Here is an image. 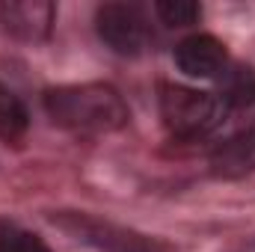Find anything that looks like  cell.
Masks as SVG:
<instances>
[{
    "instance_id": "1",
    "label": "cell",
    "mask_w": 255,
    "mask_h": 252,
    "mask_svg": "<svg viewBox=\"0 0 255 252\" xmlns=\"http://www.w3.org/2000/svg\"><path fill=\"white\" fill-rule=\"evenodd\" d=\"M48 119L71 133H113L130 119L125 98L110 83L54 86L42 98Z\"/></svg>"
},
{
    "instance_id": "2",
    "label": "cell",
    "mask_w": 255,
    "mask_h": 252,
    "mask_svg": "<svg viewBox=\"0 0 255 252\" xmlns=\"http://www.w3.org/2000/svg\"><path fill=\"white\" fill-rule=\"evenodd\" d=\"M160 116L169 133L178 139L208 136L223 125V113L217 104V95L190 89V86H160Z\"/></svg>"
},
{
    "instance_id": "3",
    "label": "cell",
    "mask_w": 255,
    "mask_h": 252,
    "mask_svg": "<svg viewBox=\"0 0 255 252\" xmlns=\"http://www.w3.org/2000/svg\"><path fill=\"white\" fill-rule=\"evenodd\" d=\"M54 223L63 232H68L74 241H80V244H86V247H92L98 252H169L172 250L160 238L139 235L133 229L98 220V217H89V214H80V211L54 214Z\"/></svg>"
},
{
    "instance_id": "4",
    "label": "cell",
    "mask_w": 255,
    "mask_h": 252,
    "mask_svg": "<svg viewBox=\"0 0 255 252\" xmlns=\"http://www.w3.org/2000/svg\"><path fill=\"white\" fill-rule=\"evenodd\" d=\"M95 27H98L101 42L113 54H122V57L142 54V48L148 42L145 18H142L139 6H133V3H104V6H98Z\"/></svg>"
},
{
    "instance_id": "5",
    "label": "cell",
    "mask_w": 255,
    "mask_h": 252,
    "mask_svg": "<svg viewBox=\"0 0 255 252\" xmlns=\"http://www.w3.org/2000/svg\"><path fill=\"white\" fill-rule=\"evenodd\" d=\"M57 6L48 0H6L0 3V27L21 42H42L51 36Z\"/></svg>"
},
{
    "instance_id": "6",
    "label": "cell",
    "mask_w": 255,
    "mask_h": 252,
    "mask_svg": "<svg viewBox=\"0 0 255 252\" xmlns=\"http://www.w3.org/2000/svg\"><path fill=\"white\" fill-rule=\"evenodd\" d=\"M175 65L187 77H220L229 65L226 45L208 33H196L175 48Z\"/></svg>"
},
{
    "instance_id": "7",
    "label": "cell",
    "mask_w": 255,
    "mask_h": 252,
    "mask_svg": "<svg viewBox=\"0 0 255 252\" xmlns=\"http://www.w3.org/2000/svg\"><path fill=\"white\" fill-rule=\"evenodd\" d=\"M211 175L214 178H247L255 172V130H241L235 136H226L211 151Z\"/></svg>"
},
{
    "instance_id": "8",
    "label": "cell",
    "mask_w": 255,
    "mask_h": 252,
    "mask_svg": "<svg viewBox=\"0 0 255 252\" xmlns=\"http://www.w3.org/2000/svg\"><path fill=\"white\" fill-rule=\"evenodd\" d=\"M217 104L223 113V125L255 113V71L250 65H226V71L220 74Z\"/></svg>"
},
{
    "instance_id": "9",
    "label": "cell",
    "mask_w": 255,
    "mask_h": 252,
    "mask_svg": "<svg viewBox=\"0 0 255 252\" xmlns=\"http://www.w3.org/2000/svg\"><path fill=\"white\" fill-rule=\"evenodd\" d=\"M27 119L30 116H27V107L21 104V98L0 83V139L3 142L21 139L27 130Z\"/></svg>"
},
{
    "instance_id": "10",
    "label": "cell",
    "mask_w": 255,
    "mask_h": 252,
    "mask_svg": "<svg viewBox=\"0 0 255 252\" xmlns=\"http://www.w3.org/2000/svg\"><path fill=\"white\" fill-rule=\"evenodd\" d=\"M0 252H51V250L39 235L21 229L18 223L0 220Z\"/></svg>"
},
{
    "instance_id": "11",
    "label": "cell",
    "mask_w": 255,
    "mask_h": 252,
    "mask_svg": "<svg viewBox=\"0 0 255 252\" xmlns=\"http://www.w3.org/2000/svg\"><path fill=\"white\" fill-rule=\"evenodd\" d=\"M154 12L166 27H190L202 18V6L193 0H157Z\"/></svg>"
}]
</instances>
